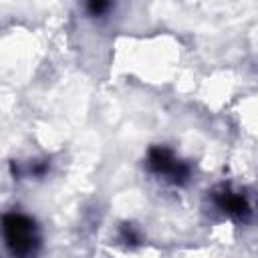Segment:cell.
Listing matches in <instances>:
<instances>
[{
    "mask_svg": "<svg viewBox=\"0 0 258 258\" xmlns=\"http://www.w3.org/2000/svg\"><path fill=\"white\" fill-rule=\"evenodd\" d=\"M2 234L4 242L14 258H26L34 252L38 244V232L34 220L24 214L10 212L2 218Z\"/></svg>",
    "mask_w": 258,
    "mask_h": 258,
    "instance_id": "cell-1",
    "label": "cell"
},
{
    "mask_svg": "<svg viewBox=\"0 0 258 258\" xmlns=\"http://www.w3.org/2000/svg\"><path fill=\"white\" fill-rule=\"evenodd\" d=\"M147 167L155 175L167 177L171 183H185L189 179V165L173 155L165 145H153L147 151Z\"/></svg>",
    "mask_w": 258,
    "mask_h": 258,
    "instance_id": "cell-2",
    "label": "cell"
},
{
    "mask_svg": "<svg viewBox=\"0 0 258 258\" xmlns=\"http://www.w3.org/2000/svg\"><path fill=\"white\" fill-rule=\"evenodd\" d=\"M214 202H216V206H218L226 216H230V218L244 220V218L250 214L248 200H246L242 194H238V191H234V189H230V187L218 189V191L214 194Z\"/></svg>",
    "mask_w": 258,
    "mask_h": 258,
    "instance_id": "cell-3",
    "label": "cell"
},
{
    "mask_svg": "<svg viewBox=\"0 0 258 258\" xmlns=\"http://www.w3.org/2000/svg\"><path fill=\"white\" fill-rule=\"evenodd\" d=\"M119 236H121V242H125L127 246H137L141 242V232L133 224H123L119 230Z\"/></svg>",
    "mask_w": 258,
    "mask_h": 258,
    "instance_id": "cell-4",
    "label": "cell"
},
{
    "mask_svg": "<svg viewBox=\"0 0 258 258\" xmlns=\"http://www.w3.org/2000/svg\"><path fill=\"white\" fill-rule=\"evenodd\" d=\"M109 8H111V4H109V2H103V0H97V2L87 4V10H89L93 16H101V14H105Z\"/></svg>",
    "mask_w": 258,
    "mask_h": 258,
    "instance_id": "cell-5",
    "label": "cell"
}]
</instances>
